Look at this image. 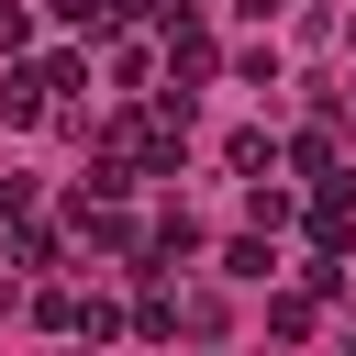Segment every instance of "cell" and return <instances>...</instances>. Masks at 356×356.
Here are the masks:
<instances>
[{"label": "cell", "mask_w": 356, "mask_h": 356, "mask_svg": "<svg viewBox=\"0 0 356 356\" xmlns=\"http://www.w3.org/2000/svg\"><path fill=\"white\" fill-rule=\"evenodd\" d=\"M289 211H300V200H289V189H245V222H256V234H267V245H278V222H289Z\"/></svg>", "instance_id": "cell-11"}, {"label": "cell", "mask_w": 356, "mask_h": 356, "mask_svg": "<svg viewBox=\"0 0 356 356\" xmlns=\"http://www.w3.org/2000/svg\"><path fill=\"white\" fill-rule=\"evenodd\" d=\"M334 100H345V111H356V78H345V89H334Z\"/></svg>", "instance_id": "cell-16"}, {"label": "cell", "mask_w": 356, "mask_h": 356, "mask_svg": "<svg viewBox=\"0 0 356 356\" xmlns=\"http://www.w3.org/2000/svg\"><path fill=\"white\" fill-rule=\"evenodd\" d=\"M122 323H134V334H145V345H167V334H178V289H145V300H134V312H122Z\"/></svg>", "instance_id": "cell-9"}, {"label": "cell", "mask_w": 356, "mask_h": 356, "mask_svg": "<svg viewBox=\"0 0 356 356\" xmlns=\"http://www.w3.org/2000/svg\"><path fill=\"white\" fill-rule=\"evenodd\" d=\"M67 234H78L89 256H145V234H134V211H122V200H78V211H67Z\"/></svg>", "instance_id": "cell-3"}, {"label": "cell", "mask_w": 356, "mask_h": 356, "mask_svg": "<svg viewBox=\"0 0 356 356\" xmlns=\"http://www.w3.org/2000/svg\"><path fill=\"white\" fill-rule=\"evenodd\" d=\"M222 167H234L245 189H267V178H278V134H256V122H245V134H222Z\"/></svg>", "instance_id": "cell-5"}, {"label": "cell", "mask_w": 356, "mask_h": 356, "mask_svg": "<svg viewBox=\"0 0 356 356\" xmlns=\"http://www.w3.org/2000/svg\"><path fill=\"white\" fill-rule=\"evenodd\" d=\"M312 245H323V256L356 245V178H323V189H312Z\"/></svg>", "instance_id": "cell-4"}, {"label": "cell", "mask_w": 356, "mask_h": 356, "mask_svg": "<svg viewBox=\"0 0 356 356\" xmlns=\"http://www.w3.org/2000/svg\"><path fill=\"white\" fill-rule=\"evenodd\" d=\"M11 267H56V234L44 222H11Z\"/></svg>", "instance_id": "cell-13"}, {"label": "cell", "mask_w": 356, "mask_h": 356, "mask_svg": "<svg viewBox=\"0 0 356 356\" xmlns=\"http://www.w3.org/2000/svg\"><path fill=\"white\" fill-rule=\"evenodd\" d=\"M22 312H33V323H44V334H78V289H56V278H44V289H33V300H22Z\"/></svg>", "instance_id": "cell-10"}, {"label": "cell", "mask_w": 356, "mask_h": 356, "mask_svg": "<svg viewBox=\"0 0 356 356\" xmlns=\"http://www.w3.org/2000/svg\"><path fill=\"white\" fill-rule=\"evenodd\" d=\"M33 44V0H0V56H22Z\"/></svg>", "instance_id": "cell-14"}, {"label": "cell", "mask_w": 356, "mask_h": 356, "mask_svg": "<svg viewBox=\"0 0 356 356\" xmlns=\"http://www.w3.org/2000/svg\"><path fill=\"white\" fill-rule=\"evenodd\" d=\"M78 89H89V56L56 44V56H22V67L0 78V111H11V122H56V100H78Z\"/></svg>", "instance_id": "cell-1"}, {"label": "cell", "mask_w": 356, "mask_h": 356, "mask_svg": "<svg viewBox=\"0 0 356 356\" xmlns=\"http://www.w3.org/2000/svg\"><path fill=\"white\" fill-rule=\"evenodd\" d=\"M278 167H300L312 189H323V178H345V156H334V134H323V122H312V134H289V145H278Z\"/></svg>", "instance_id": "cell-6"}, {"label": "cell", "mask_w": 356, "mask_h": 356, "mask_svg": "<svg viewBox=\"0 0 356 356\" xmlns=\"http://www.w3.org/2000/svg\"><path fill=\"white\" fill-rule=\"evenodd\" d=\"M111 334H122V300L89 289V300H78V345H111Z\"/></svg>", "instance_id": "cell-12"}, {"label": "cell", "mask_w": 356, "mask_h": 356, "mask_svg": "<svg viewBox=\"0 0 356 356\" xmlns=\"http://www.w3.org/2000/svg\"><path fill=\"white\" fill-rule=\"evenodd\" d=\"M211 67H222V44H211V22H189V11H167V78H156V89H178V100H189V89H200Z\"/></svg>", "instance_id": "cell-2"}, {"label": "cell", "mask_w": 356, "mask_h": 356, "mask_svg": "<svg viewBox=\"0 0 356 356\" xmlns=\"http://www.w3.org/2000/svg\"><path fill=\"white\" fill-rule=\"evenodd\" d=\"M267 267H278V245H267V234H234V245H222V278H245V289H267Z\"/></svg>", "instance_id": "cell-8"}, {"label": "cell", "mask_w": 356, "mask_h": 356, "mask_svg": "<svg viewBox=\"0 0 356 356\" xmlns=\"http://www.w3.org/2000/svg\"><path fill=\"white\" fill-rule=\"evenodd\" d=\"M234 11H245V22H267V11H289V0H234Z\"/></svg>", "instance_id": "cell-15"}, {"label": "cell", "mask_w": 356, "mask_h": 356, "mask_svg": "<svg viewBox=\"0 0 356 356\" xmlns=\"http://www.w3.org/2000/svg\"><path fill=\"white\" fill-rule=\"evenodd\" d=\"M312 323H323L312 289H278V300H267V334H278V345H312Z\"/></svg>", "instance_id": "cell-7"}, {"label": "cell", "mask_w": 356, "mask_h": 356, "mask_svg": "<svg viewBox=\"0 0 356 356\" xmlns=\"http://www.w3.org/2000/svg\"><path fill=\"white\" fill-rule=\"evenodd\" d=\"M345 356H356V345H345Z\"/></svg>", "instance_id": "cell-17"}]
</instances>
